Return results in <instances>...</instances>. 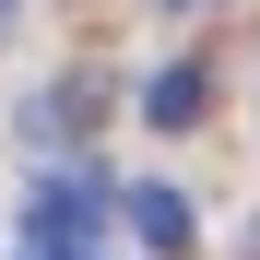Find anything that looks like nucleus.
Masks as SVG:
<instances>
[{
    "label": "nucleus",
    "mask_w": 260,
    "mask_h": 260,
    "mask_svg": "<svg viewBox=\"0 0 260 260\" xmlns=\"http://www.w3.org/2000/svg\"><path fill=\"white\" fill-rule=\"evenodd\" d=\"M95 118H107V71H59L48 95H24V118H12V130H24V154H71Z\"/></svg>",
    "instance_id": "nucleus-2"
},
{
    "label": "nucleus",
    "mask_w": 260,
    "mask_h": 260,
    "mask_svg": "<svg viewBox=\"0 0 260 260\" xmlns=\"http://www.w3.org/2000/svg\"><path fill=\"white\" fill-rule=\"evenodd\" d=\"M248 260H260V225H248Z\"/></svg>",
    "instance_id": "nucleus-6"
},
{
    "label": "nucleus",
    "mask_w": 260,
    "mask_h": 260,
    "mask_svg": "<svg viewBox=\"0 0 260 260\" xmlns=\"http://www.w3.org/2000/svg\"><path fill=\"white\" fill-rule=\"evenodd\" d=\"M95 225H107V189L71 178V166L24 189V248H36V260H83V248H95Z\"/></svg>",
    "instance_id": "nucleus-1"
},
{
    "label": "nucleus",
    "mask_w": 260,
    "mask_h": 260,
    "mask_svg": "<svg viewBox=\"0 0 260 260\" xmlns=\"http://www.w3.org/2000/svg\"><path fill=\"white\" fill-rule=\"evenodd\" d=\"M201 107H213V71H201V59H166V71L142 83V118H154V130H201Z\"/></svg>",
    "instance_id": "nucleus-4"
},
{
    "label": "nucleus",
    "mask_w": 260,
    "mask_h": 260,
    "mask_svg": "<svg viewBox=\"0 0 260 260\" xmlns=\"http://www.w3.org/2000/svg\"><path fill=\"white\" fill-rule=\"evenodd\" d=\"M166 12H201V0H166Z\"/></svg>",
    "instance_id": "nucleus-5"
},
{
    "label": "nucleus",
    "mask_w": 260,
    "mask_h": 260,
    "mask_svg": "<svg viewBox=\"0 0 260 260\" xmlns=\"http://www.w3.org/2000/svg\"><path fill=\"white\" fill-rule=\"evenodd\" d=\"M0 24H12V0H0Z\"/></svg>",
    "instance_id": "nucleus-7"
},
{
    "label": "nucleus",
    "mask_w": 260,
    "mask_h": 260,
    "mask_svg": "<svg viewBox=\"0 0 260 260\" xmlns=\"http://www.w3.org/2000/svg\"><path fill=\"white\" fill-rule=\"evenodd\" d=\"M130 237H142L154 260H189V248H201V237H189V201L166 189V178H142V189H130Z\"/></svg>",
    "instance_id": "nucleus-3"
}]
</instances>
